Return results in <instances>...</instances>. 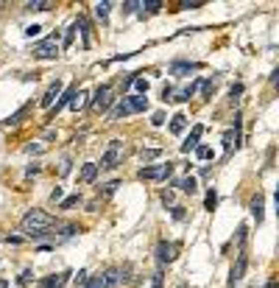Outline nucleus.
Segmentation results:
<instances>
[{"label":"nucleus","instance_id":"nucleus-48","mask_svg":"<svg viewBox=\"0 0 279 288\" xmlns=\"http://www.w3.org/2000/svg\"><path fill=\"white\" fill-rule=\"evenodd\" d=\"M265 288H277V280H268V283H265Z\"/></svg>","mask_w":279,"mask_h":288},{"label":"nucleus","instance_id":"nucleus-12","mask_svg":"<svg viewBox=\"0 0 279 288\" xmlns=\"http://www.w3.org/2000/svg\"><path fill=\"white\" fill-rule=\"evenodd\" d=\"M201 67L198 62H173L170 64V76H187V73H195Z\"/></svg>","mask_w":279,"mask_h":288},{"label":"nucleus","instance_id":"nucleus-34","mask_svg":"<svg viewBox=\"0 0 279 288\" xmlns=\"http://www.w3.org/2000/svg\"><path fill=\"white\" fill-rule=\"evenodd\" d=\"M25 151H28V154H34V151H45V143H28Z\"/></svg>","mask_w":279,"mask_h":288},{"label":"nucleus","instance_id":"nucleus-33","mask_svg":"<svg viewBox=\"0 0 279 288\" xmlns=\"http://www.w3.org/2000/svg\"><path fill=\"white\" fill-rule=\"evenodd\" d=\"M162 204H165V207H173V193H170V190H162Z\"/></svg>","mask_w":279,"mask_h":288},{"label":"nucleus","instance_id":"nucleus-27","mask_svg":"<svg viewBox=\"0 0 279 288\" xmlns=\"http://www.w3.org/2000/svg\"><path fill=\"white\" fill-rule=\"evenodd\" d=\"M78 202H81V196H67V199L62 202V210H70V207H76Z\"/></svg>","mask_w":279,"mask_h":288},{"label":"nucleus","instance_id":"nucleus-32","mask_svg":"<svg viewBox=\"0 0 279 288\" xmlns=\"http://www.w3.org/2000/svg\"><path fill=\"white\" fill-rule=\"evenodd\" d=\"M87 288H104V277H101V274H95V277L87 283Z\"/></svg>","mask_w":279,"mask_h":288},{"label":"nucleus","instance_id":"nucleus-36","mask_svg":"<svg viewBox=\"0 0 279 288\" xmlns=\"http://www.w3.org/2000/svg\"><path fill=\"white\" fill-rule=\"evenodd\" d=\"M240 92H243V84H232V90H229V98L235 101L237 95H240Z\"/></svg>","mask_w":279,"mask_h":288},{"label":"nucleus","instance_id":"nucleus-10","mask_svg":"<svg viewBox=\"0 0 279 288\" xmlns=\"http://www.w3.org/2000/svg\"><path fill=\"white\" fill-rule=\"evenodd\" d=\"M73 95H76V87H67V90L62 92V95H59V101H56L53 106H50V118H53V115H59L64 109V106H70V101H73Z\"/></svg>","mask_w":279,"mask_h":288},{"label":"nucleus","instance_id":"nucleus-47","mask_svg":"<svg viewBox=\"0 0 279 288\" xmlns=\"http://www.w3.org/2000/svg\"><path fill=\"white\" fill-rule=\"evenodd\" d=\"M76 283H81V286H84V283H87V272H78V277H76Z\"/></svg>","mask_w":279,"mask_h":288},{"label":"nucleus","instance_id":"nucleus-26","mask_svg":"<svg viewBox=\"0 0 279 288\" xmlns=\"http://www.w3.org/2000/svg\"><path fill=\"white\" fill-rule=\"evenodd\" d=\"M134 87H137V95H145V92H148V81H145V78H134Z\"/></svg>","mask_w":279,"mask_h":288},{"label":"nucleus","instance_id":"nucleus-13","mask_svg":"<svg viewBox=\"0 0 279 288\" xmlns=\"http://www.w3.org/2000/svg\"><path fill=\"white\" fill-rule=\"evenodd\" d=\"M70 272H62V274H53V277H45V280L39 283V288H64V283H67Z\"/></svg>","mask_w":279,"mask_h":288},{"label":"nucleus","instance_id":"nucleus-3","mask_svg":"<svg viewBox=\"0 0 279 288\" xmlns=\"http://www.w3.org/2000/svg\"><path fill=\"white\" fill-rule=\"evenodd\" d=\"M173 162H162V165H148V168L137 171V179H148V182H165L173 176Z\"/></svg>","mask_w":279,"mask_h":288},{"label":"nucleus","instance_id":"nucleus-2","mask_svg":"<svg viewBox=\"0 0 279 288\" xmlns=\"http://www.w3.org/2000/svg\"><path fill=\"white\" fill-rule=\"evenodd\" d=\"M148 109V98L145 95H126L115 109H112L109 120H120V118H129V115H137V112H145Z\"/></svg>","mask_w":279,"mask_h":288},{"label":"nucleus","instance_id":"nucleus-6","mask_svg":"<svg viewBox=\"0 0 279 288\" xmlns=\"http://www.w3.org/2000/svg\"><path fill=\"white\" fill-rule=\"evenodd\" d=\"M109 90H112L109 84H101V87L95 90V98H92V109H95V112H104V109H109V104H112Z\"/></svg>","mask_w":279,"mask_h":288},{"label":"nucleus","instance_id":"nucleus-21","mask_svg":"<svg viewBox=\"0 0 279 288\" xmlns=\"http://www.w3.org/2000/svg\"><path fill=\"white\" fill-rule=\"evenodd\" d=\"M109 8H112L109 0H104V3H95V17H98V20H106V17H109Z\"/></svg>","mask_w":279,"mask_h":288},{"label":"nucleus","instance_id":"nucleus-28","mask_svg":"<svg viewBox=\"0 0 279 288\" xmlns=\"http://www.w3.org/2000/svg\"><path fill=\"white\" fill-rule=\"evenodd\" d=\"M204 87V98H212V92H215V81H201Z\"/></svg>","mask_w":279,"mask_h":288},{"label":"nucleus","instance_id":"nucleus-31","mask_svg":"<svg viewBox=\"0 0 279 288\" xmlns=\"http://www.w3.org/2000/svg\"><path fill=\"white\" fill-rule=\"evenodd\" d=\"M215 204H218V193H215V190H209V193H207V210H212Z\"/></svg>","mask_w":279,"mask_h":288},{"label":"nucleus","instance_id":"nucleus-50","mask_svg":"<svg viewBox=\"0 0 279 288\" xmlns=\"http://www.w3.org/2000/svg\"><path fill=\"white\" fill-rule=\"evenodd\" d=\"M179 288H187V286H179Z\"/></svg>","mask_w":279,"mask_h":288},{"label":"nucleus","instance_id":"nucleus-17","mask_svg":"<svg viewBox=\"0 0 279 288\" xmlns=\"http://www.w3.org/2000/svg\"><path fill=\"white\" fill-rule=\"evenodd\" d=\"M101 277H104V288L118 286V283H120V269H106V272L101 274Z\"/></svg>","mask_w":279,"mask_h":288},{"label":"nucleus","instance_id":"nucleus-45","mask_svg":"<svg viewBox=\"0 0 279 288\" xmlns=\"http://www.w3.org/2000/svg\"><path fill=\"white\" fill-rule=\"evenodd\" d=\"M153 288H162V274L159 272L153 274Z\"/></svg>","mask_w":279,"mask_h":288},{"label":"nucleus","instance_id":"nucleus-24","mask_svg":"<svg viewBox=\"0 0 279 288\" xmlns=\"http://www.w3.org/2000/svg\"><path fill=\"white\" fill-rule=\"evenodd\" d=\"M84 98H87V92H76V95H73V101H70V109H76V112H78V109H84Z\"/></svg>","mask_w":279,"mask_h":288},{"label":"nucleus","instance_id":"nucleus-8","mask_svg":"<svg viewBox=\"0 0 279 288\" xmlns=\"http://www.w3.org/2000/svg\"><path fill=\"white\" fill-rule=\"evenodd\" d=\"M246 266H249V258H246V255H240V258H237V263L232 266V274H229V283H226V288H235L237 283L243 280Z\"/></svg>","mask_w":279,"mask_h":288},{"label":"nucleus","instance_id":"nucleus-30","mask_svg":"<svg viewBox=\"0 0 279 288\" xmlns=\"http://www.w3.org/2000/svg\"><path fill=\"white\" fill-rule=\"evenodd\" d=\"M115 188H120V179H112V182H106V185H104V196L115 193Z\"/></svg>","mask_w":279,"mask_h":288},{"label":"nucleus","instance_id":"nucleus-19","mask_svg":"<svg viewBox=\"0 0 279 288\" xmlns=\"http://www.w3.org/2000/svg\"><path fill=\"white\" fill-rule=\"evenodd\" d=\"M50 6H53L50 0H28V3H25L28 11H48Z\"/></svg>","mask_w":279,"mask_h":288},{"label":"nucleus","instance_id":"nucleus-38","mask_svg":"<svg viewBox=\"0 0 279 288\" xmlns=\"http://www.w3.org/2000/svg\"><path fill=\"white\" fill-rule=\"evenodd\" d=\"M62 196H64V190H62V188H53V190H50V202H59Z\"/></svg>","mask_w":279,"mask_h":288},{"label":"nucleus","instance_id":"nucleus-23","mask_svg":"<svg viewBox=\"0 0 279 288\" xmlns=\"http://www.w3.org/2000/svg\"><path fill=\"white\" fill-rule=\"evenodd\" d=\"M159 154H162V148H142V151H140L142 162H151V160H156Z\"/></svg>","mask_w":279,"mask_h":288},{"label":"nucleus","instance_id":"nucleus-9","mask_svg":"<svg viewBox=\"0 0 279 288\" xmlns=\"http://www.w3.org/2000/svg\"><path fill=\"white\" fill-rule=\"evenodd\" d=\"M62 87H64V84H62V81H59V78H56L53 84L48 87V92L42 95V101H39V104L45 106V109H50V106H53L56 101H59V95H62Z\"/></svg>","mask_w":279,"mask_h":288},{"label":"nucleus","instance_id":"nucleus-37","mask_svg":"<svg viewBox=\"0 0 279 288\" xmlns=\"http://www.w3.org/2000/svg\"><path fill=\"white\" fill-rule=\"evenodd\" d=\"M59 174H62V176H67V174H70V160H67V157H64L62 165H59Z\"/></svg>","mask_w":279,"mask_h":288},{"label":"nucleus","instance_id":"nucleus-49","mask_svg":"<svg viewBox=\"0 0 279 288\" xmlns=\"http://www.w3.org/2000/svg\"><path fill=\"white\" fill-rule=\"evenodd\" d=\"M0 288H8V280H0Z\"/></svg>","mask_w":279,"mask_h":288},{"label":"nucleus","instance_id":"nucleus-18","mask_svg":"<svg viewBox=\"0 0 279 288\" xmlns=\"http://www.w3.org/2000/svg\"><path fill=\"white\" fill-rule=\"evenodd\" d=\"M251 216H254V221L257 224H263V196H257V199H251Z\"/></svg>","mask_w":279,"mask_h":288},{"label":"nucleus","instance_id":"nucleus-43","mask_svg":"<svg viewBox=\"0 0 279 288\" xmlns=\"http://www.w3.org/2000/svg\"><path fill=\"white\" fill-rule=\"evenodd\" d=\"M36 174H39V165H36V162H34V165H28L25 176H36Z\"/></svg>","mask_w":279,"mask_h":288},{"label":"nucleus","instance_id":"nucleus-41","mask_svg":"<svg viewBox=\"0 0 279 288\" xmlns=\"http://www.w3.org/2000/svg\"><path fill=\"white\" fill-rule=\"evenodd\" d=\"M39 25H28V28H25V36H39Z\"/></svg>","mask_w":279,"mask_h":288},{"label":"nucleus","instance_id":"nucleus-4","mask_svg":"<svg viewBox=\"0 0 279 288\" xmlns=\"http://www.w3.org/2000/svg\"><path fill=\"white\" fill-rule=\"evenodd\" d=\"M123 154H126L123 140H112V143H109V148L104 151V157H101V165H98V168H115V165H120Z\"/></svg>","mask_w":279,"mask_h":288},{"label":"nucleus","instance_id":"nucleus-44","mask_svg":"<svg viewBox=\"0 0 279 288\" xmlns=\"http://www.w3.org/2000/svg\"><path fill=\"white\" fill-rule=\"evenodd\" d=\"M246 241V227H240V230H237V244H243Z\"/></svg>","mask_w":279,"mask_h":288},{"label":"nucleus","instance_id":"nucleus-1","mask_svg":"<svg viewBox=\"0 0 279 288\" xmlns=\"http://www.w3.org/2000/svg\"><path fill=\"white\" fill-rule=\"evenodd\" d=\"M20 227H22V232H25L28 238H45L48 230L53 227V216L45 213V210H31V213H25Z\"/></svg>","mask_w":279,"mask_h":288},{"label":"nucleus","instance_id":"nucleus-25","mask_svg":"<svg viewBox=\"0 0 279 288\" xmlns=\"http://www.w3.org/2000/svg\"><path fill=\"white\" fill-rule=\"evenodd\" d=\"M76 31H78V25L73 22V25L67 28V34H64V48H70V42H73V36H76Z\"/></svg>","mask_w":279,"mask_h":288},{"label":"nucleus","instance_id":"nucleus-35","mask_svg":"<svg viewBox=\"0 0 279 288\" xmlns=\"http://www.w3.org/2000/svg\"><path fill=\"white\" fill-rule=\"evenodd\" d=\"M134 8H140V3L137 0H129V3H123V14H132Z\"/></svg>","mask_w":279,"mask_h":288},{"label":"nucleus","instance_id":"nucleus-40","mask_svg":"<svg viewBox=\"0 0 279 288\" xmlns=\"http://www.w3.org/2000/svg\"><path fill=\"white\" fill-rule=\"evenodd\" d=\"M31 280H34V274H31V269H25V272L20 274V283L25 286V283H31Z\"/></svg>","mask_w":279,"mask_h":288},{"label":"nucleus","instance_id":"nucleus-39","mask_svg":"<svg viewBox=\"0 0 279 288\" xmlns=\"http://www.w3.org/2000/svg\"><path fill=\"white\" fill-rule=\"evenodd\" d=\"M151 123H153V126H162V123H165V115H162V112H153Z\"/></svg>","mask_w":279,"mask_h":288},{"label":"nucleus","instance_id":"nucleus-5","mask_svg":"<svg viewBox=\"0 0 279 288\" xmlns=\"http://www.w3.org/2000/svg\"><path fill=\"white\" fill-rule=\"evenodd\" d=\"M31 56H34V59H56V56H59V36L50 34L48 39H42L39 45H34Z\"/></svg>","mask_w":279,"mask_h":288},{"label":"nucleus","instance_id":"nucleus-11","mask_svg":"<svg viewBox=\"0 0 279 288\" xmlns=\"http://www.w3.org/2000/svg\"><path fill=\"white\" fill-rule=\"evenodd\" d=\"M176 252H179V244H167V241H162V244L156 246V255H159L162 263H170V260L176 258Z\"/></svg>","mask_w":279,"mask_h":288},{"label":"nucleus","instance_id":"nucleus-16","mask_svg":"<svg viewBox=\"0 0 279 288\" xmlns=\"http://www.w3.org/2000/svg\"><path fill=\"white\" fill-rule=\"evenodd\" d=\"M176 188H181L184 193H195L198 190V182H195V176H184V179H176Z\"/></svg>","mask_w":279,"mask_h":288},{"label":"nucleus","instance_id":"nucleus-22","mask_svg":"<svg viewBox=\"0 0 279 288\" xmlns=\"http://www.w3.org/2000/svg\"><path fill=\"white\" fill-rule=\"evenodd\" d=\"M25 112H28V104H25V106H20V109H17V112H14L11 118H6L3 123H6V126H17V123L22 120V115H25Z\"/></svg>","mask_w":279,"mask_h":288},{"label":"nucleus","instance_id":"nucleus-46","mask_svg":"<svg viewBox=\"0 0 279 288\" xmlns=\"http://www.w3.org/2000/svg\"><path fill=\"white\" fill-rule=\"evenodd\" d=\"M173 218H184V207H173Z\"/></svg>","mask_w":279,"mask_h":288},{"label":"nucleus","instance_id":"nucleus-42","mask_svg":"<svg viewBox=\"0 0 279 288\" xmlns=\"http://www.w3.org/2000/svg\"><path fill=\"white\" fill-rule=\"evenodd\" d=\"M181 8H201V3H198V0H193V3H190V0H181Z\"/></svg>","mask_w":279,"mask_h":288},{"label":"nucleus","instance_id":"nucleus-20","mask_svg":"<svg viewBox=\"0 0 279 288\" xmlns=\"http://www.w3.org/2000/svg\"><path fill=\"white\" fill-rule=\"evenodd\" d=\"M159 6H162L159 0H151V3H140V8H142V11H140V17L145 20V17H148V14H153V11H156Z\"/></svg>","mask_w":279,"mask_h":288},{"label":"nucleus","instance_id":"nucleus-7","mask_svg":"<svg viewBox=\"0 0 279 288\" xmlns=\"http://www.w3.org/2000/svg\"><path fill=\"white\" fill-rule=\"evenodd\" d=\"M201 134H204V126H201V123H195L193 132L187 134V140L181 143V154H190V151H195V148H198V140H201Z\"/></svg>","mask_w":279,"mask_h":288},{"label":"nucleus","instance_id":"nucleus-14","mask_svg":"<svg viewBox=\"0 0 279 288\" xmlns=\"http://www.w3.org/2000/svg\"><path fill=\"white\" fill-rule=\"evenodd\" d=\"M184 129H187V115H184V112H176L173 120H170V134H181Z\"/></svg>","mask_w":279,"mask_h":288},{"label":"nucleus","instance_id":"nucleus-29","mask_svg":"<svg viewBox=\"0 0 279 288\" xmlns=\"http://www.w3.org/2000/svg\"><path fill=\"white\" fill-rule=\"evenodd\" d=\"M195 157H198V160H209V157H212V151H209L207 146H198V148H195Z\"/></svg>","mask_w":279,"mask_h":288},{"label":"nucleus","instance_id":"nucleus-15","mask_svg":"<svg viewBox=\"0 0 279 288\" xmlns=\"http://www.w3.org/2000/svg\"><path fill=\"white\" fill-rule=\"evenodd\" d=\"M98 171H101V168H98V162H87V165L81 168V174H78V176H81V182H95Z\"/></svg>","mask_w":279,"mask_h":288}]
</instances>
